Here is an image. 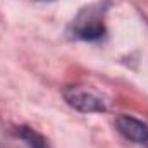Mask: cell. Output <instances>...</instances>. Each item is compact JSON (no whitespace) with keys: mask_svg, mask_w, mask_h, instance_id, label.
Returning <instances> with one entry per match:
<instances>
[{"mask_svg":"<svg viewBox=\"0 0 148 148\" xmlns=\"http://www.w3.org/2000/svg\"><path fill=\"white\" fill-rule=\"evenodd\" d=\"M40 2H50V0H40Z\"/></svg>","mask_w":148,"mask_h":148,"instance_id":"obj_5","label":"cell"},{"mask_svg":"<svg viewBox=\"0 0 148 148\" xmlns=\"http://www.w3.org/2000/svg\"><path fill=\"white\" fill-rule=\"evenodd\" d=\"M105 7L100 3L86 5L83 10L77 12L73 23L67 28V35L73 40H83V41H97L105 36Z\"/></svg>","mask_w":148,"mask_h":148,"instance_id":"obj_1","label":"cell"},{"mask_svg":"<svg viewBox=\"0 0 148 148\" xmlns=\"http://www.w3.org/2000/svg\"><path fill=\"white\" fill-rule=\"evenodd\" d=\"M64 98L73 109L84 114L107 110V100L90 86H69L64 91Z\"/></svg>","mask_w":148,"mask_h":148,"instance_id":"obj_2","label":"cell"},{"mask_svg":"<svg viewBox=\"0 0 148 148\" xmlns=\"http://www.w3.org/2000/svg\"><path fill=\"white\" fill-rule=\"evenodd\" d=\"M16 136H17L28 148H48L47 140H45L38 131H35L33 127L19 126V127L16 129Z\"/></svg>","mask_w":148,"mask_h":148,"instance_id":"obj_4","label":"cell"},{"mask_svg":"<svg viewBox=\"0 0 148 148\" xmlns=\"http://www.w3.org/2000/svg\"><path fill=\"white\" fill-rule=\"evenodd\" d=\"M115 127L126 140L140 145H148V124L143 121L131 115H119L115 119Z\"/></svg>","mask_w":148,"mask_h":148,"instance_id":"obj_3","label":"cell"}]
</instances>
